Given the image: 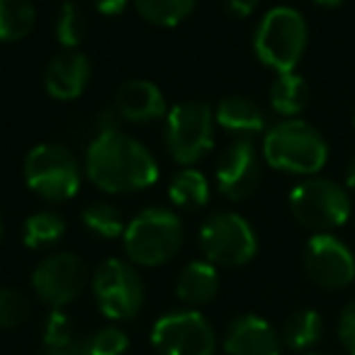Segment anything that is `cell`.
Here are the masks:
<instances>
[{
  "label": "cell",
  "mask_w": 355,
  "mask_h": 355,
  "mask_svg": "<svg viewBox=\"0 0 355 355\" xmlns=\"http://www.w3.org/2000/svg\"><path fill=\"white\" fill-rule=\"evenodd\" d=\"M85 175L103 193H141L158 180V163L141 141L122 129H105L88 146Z\"/></svg>",
  "instance_id": "1"
},
{
  "label": "cell",
  "mask_w": 355,
  "mask_h": 355,
  "mask_svg": "<svg viewBox=\"0 0 355 355\" xmlns=\"http://www.w3.org/2000/svg\"><path fill=\"white\" fill-rule=\"evenodd\" d=\"M263 158L275 171L311 178L329 161V144L311 124L282 119L263 137Z\"/></svg>",
  "instance_id": "2"
},
{
  "label": "cell",
  "mask_w": 355,
  "mask_h": 355,
  "mask_svg": "<svg viewBox=\"0 0 355 355\" xmlns=\"http://www.w3.org/2000/svg\"><path fill=\"white\" fill-rule=\"evenodd\" d=\"M124 251L134 266L158 268L171 263L185 241L183 222L173 209L148 207L124 229Z\"/></svg>",
  "instance_id": "3"
},
{
  "label": "cell",
  "mask_w": 355,
  "mask_h": 355,
  "mask_svg": "<svg viewBox=\"0 0 355 355\" xmlns=\"http://www.w3.org/2000/svg\"><path fill=\"white\" fill-rule=\"evenodd\" d=\"M309 40V30L295 8H272L263 15L261 25L256 27L253 49L261 64L277 73H290L302 61Z\"/></svg>",
  "instance_id": "4"
},
{
  "label": "cell",
  "mask_w": 355,
  "mask_h": 355,
  "mask_svg": "<svg viewBox=\"0 0 355 355\" xmlns=\"http://www.w3.org/2000/svg\"><path fill=\"white\" fill-rule=\"evenodd\" d=\"M25 183L44 202H66L80 190V163L69 146L40 144L25 158Z\"/></svg>",
  "instance_id": "5"
},
{
  "label": "cell",
  "mask_w": 355,
  "mask_h": 355,
  "mask_svg": "<svg viewBox=\"0 0 355 355\" xmlns=\"http://www.w3.org/2000/svg\"><path fill=\"white\" fill-rule=\"evenodd\" d=\"M93 295L105 319L129 321L144 309L146 285L134 263L107 258L93 272Z\"/></svg>",
  "instance_id": "6"
},
{
  "label": "cell",
  "mask_w": 355,
  "mask_h": 355,
  "mask_svg": "<svg viewBox=\"0 0 355 355\" xmlns=\"http://www.w3.org/2000/svg\"><path fill=\"white\" fill-rule=\"evenodd\" d=\"M290 212L302 227L326 234L348 222L350 198L336 180L311 175L292 188Z\"/></svg>",
  "instance_id": "7"
},
{
  "label": "cell",
  "mask_w": 355,
  "mask_h": 355,
  "mask_svg": "<svg viewBox=\"0 0 355 355\" xmlns=\"http://www.w3.org/2000/svg\"><path fill=\"white\" fill-rule=\"evenodd\" d=\"M214 146V114L207 103L188 100L166 114V148L173 161L193 166Z\"/></svg>",
  "instance_id": "8"
},
{
  "label": "cell",
  "mask_w": 355,
  "mask_h": 355,
  "mask_svg": "<svg viewBox=\"0 0 355 355\" xmlns=\"http://www.w3.org/2000/svg\"><path fill=\"white\" fill-rule=\"evenodd\" d=\"M200 248L212 266L241 268L256 258L258 239L241 214L214 212L200 229Z\"/></svg>",
  "instance_id": "9"
},
{
  "label": "cell",
  "mask_w": 355,
  "mask_h": 355,
  "mask_svg": "<svg viewBox=\"0 0 355 355\" xmlns=\"http://www.w3.org/2000/svg\"><path fill=\"white\" fill-rule=\"evenodd\" d=\"M217 343L212 321L198 309L168 311L151 329L156 355H214Z\"/></svg>",
  "instance_id": "10"
},
{
  "label": "cell",
  "mask_w": 355,
  "mask_h": 355,
  "mask_svg": "<svg viewBox=\"0 0 355 355\" xmlns=\"http://www.w3.org/2000/svg\"><path fill=\"white\" fill-rule=\"evenodd\" d=\"M32 290L49 309H64L83 295L88 285V266L76 253H49L32 270Z\"/></svg>",
  "instance_id": "11"
},
{
  "label": "cell",
  "mask_w": 355,
  "mask_h": 355,
  "mask_svg": "<svg viewBox=\"0 0 355 355\" xmlns=\"http://www.w3.org/2000/svg\"><path fill=\"white\" fill-rule=\"evenodd\" d=\"M304 272L321 290H345L355 280V258L340 239L314 234L304 246Z\"/></svg>",
  "instance_id": "12"
},
{
  "label": "cell",
  "mask_w": 355,
  "mask_h": 355,
  "mask_svg": "<svg viewBox=\"0 0 355 355\" xmlns=\"http://www.w3.org/2000/svg\"><path fill=\"white\" fill-rule=\"evenodd\" d=\"M263 178L261 153L253 139H236L219 156L214 168V183L224 198L241 202L258 190Z\"/></svg>",
  "instance_id": "13"
},
{
  "label": "cell",
  "mask_w": 355,
  "mask_h": 355,
  "mask_svg": "<svg viewBox=\"0 0 355 355\" xmlns=\"http://www.w3.org/2000/svg\"><path fill=\"white\" fill-rule=\"evenodd\" d=\"M222 348L227 355H280L282 338L263 316L241 314L224 329Z\"/></svg>",
  "instance_id": "14"
},
{
  "label": "cell",
  "mask_w": 355,
  "mask_h": 355,
  "mask_svg": "<svg viewBox=\"0 0 355 355\" xmlns=\"http://www.w3.org/2000/svg\"><path fill=\"white\" fill-rule=\"evenodd\" d=\"M90 61L80 51H61L46 64L44 88L54 100H78L90 83Z\"/></svg>",
  "instance_id": "15"
},
{
  "label": "cell",
  "mask_w": 355,
  "mask_h": 355,
  "mask_svg": "<svg viewBox=\"0 0 355 355\" xmlns=\"http://www.w3.org/2000/svg\"><path fill=\"white\" fill-rule=\"evenodd\" d=\"M114 110H117L119 119L134 124L156 122V119L168 114L166 98H163L161 88L144 78L124 80L119 85L117 95H114Z\"/></svg>",
  "instance_id": "16"
},
{
  "label": "cell",
  "mask_w": 355,
  "mask_h": 355,
  "mask_svg": "<svg viewBox=\"0 0 355 355\" xmlns=\"http://www.w3.org/2000/svg\"><path fill=\"white\" fill-rule=\"evenodd\" d=\"M214 122L227 132L236 134L239 139H253L266 132V114L253 103L251 98L243 95H227L219 100Z\"/></svg>",
  "instance_id": "17"
},
{
  "label": "cell",
  "mask_w": 355,
  "mask_h": 355,
  "mask_svg": "<svg viewBox=\"0 0 355 355\" xmlns=\"http://www.w3.org/2000/svg\"><path fill=\"white\" fill-rule=\"evenodd\" d=\"M219 292V272L217 266L209 261H193L178 272L175 277V297L185 306H205L217 297Z\"/></svg>",
  "instance_id": "18"
},
{
  "label": "cell",
  "mask_w": 355,
  "mask_h": 355,
  "mask_svg": "<svg viewBox=\"0 0 355 355\" xmlns=\"http://www.w3.org/2000/svg\"><path fill=\"white\" fill-rule=\"evenodd\" d=\"M324 336V319L314 309H297L282 324L280 338L282 345L295 353H306L311 350Z\"/></svg>",
  "instance_id": "19"
},
{
  "label": "cell",
  "mask_w": 355,
  "mask_h": 355,
  "mask_svg": "<svg viewBox=\"0 0 355 355\" xmlns=\"http://www.w3.org/2000/svg\"><path fill=\"white\" fill-rule=\"evenodd\" d=\"M270 105L277 114L287 119H295V114H302L309 105V85L295 71L290 73H277V78L270 85Z\"/></svg>",
  "instance_id": "20"
},
{
  "label": "cell",
  "mask_w": 355,
  "mask_h": 355,
  "mask_svg": "<svg viewBox=\"0 0 355 355\" xmlns=\"http://www.w3.org/2000/svg\"><path fill=\"white\" fill-rule=\"evenodd\" d=\"M168 198L178 209H185V212L202 209L209 202V180L205 178V173L195 168H183L173 175Z\"/></svg>",
  "instance_id": "21"
},
{
  "label": "cell",
  "mask_w": 355,
  "mask_h": 355,
  "mask_svg": "<svg viewBox=\"0 0 355 355\" xmlns=\"http://www.w3.org/2000/svg\"><path fill=\"white\" fill-rule=\"evenodd\" d=\"M66 219L54 209H40L30 214L22 227V241L32 251H49L64 239Z\"/></svg>",
  "instance_id": "22"
},
{
  "label": "cell",
  "mask_w": 355,
  "mask_h": 355,
  "mask_svg": "<svg viewBox=\"0 0 355 355\" xmlns=\"http://www.w3.org/2000/svg\"><path fill=\"white\" fill-rule=\"evenodd\" d=\"M37 10L32 0H0V42H20L35 30Z\"/></svg>",
  "instance_id": "23"
},
{
  "label": "cell",
  "mask_w": 355,
  "mask_h": 355,
  "mask_svg": "<svg viewBox=\"0 0 355 355\" xmlns=\"http://www.w3.org/2000/svg\"><path fill=\"white\" fill-rule=\"evenodd\" d=\"M198 0H134L137 12L156 27H175L195 10Z\"/></svg>",
  "instance_id": "24"
},
{
  "label": "cell",
  "mask_w": 355,
  "mask_h": 355,
  "mask_svg": "<svg viewBox=\"0 0 355 355\" xmlns=\"http://www.w3.org/2000/svg\"><path fill=\"white\" fill-rule=\"evenodd\" d=\"M80 219H83V227L100 239H119L124 236V229H127L122 212L110 202L88 205L83 209V214H80Z\"/></svg>",
  "instance_id": "25"
},
{
  "label": "cell",
  "mask_w": 355,
  "mask_h": 355,
  "mask_svg": "<svg viewBox=\"0 0 355 355\" xmlns=\"http://www.w3.org/2000/svg\"><path fill=\"white\" fill-rule=\"evenodd\" d=\"M85 32H88V22H85L83 10L76 3H64L59 17L54 22V35L59 40V44L66 51H73L85 40Z\"/></svg>",
  "instance_id": "26"
},
{
  "label": "cell",
  "mask_w": 355,
  "mask_h": 355,
  "mask_svg": "<svg viewBox=\"0 0 355 355\" xmlns=\"http://www.w3.org/2000/svg\"><path fill=\"white\" fill-rule=\"evenodd\" d=\"M129 350V336L119 326L107 324L95 329L83 338V353L85 355H127Z\"/></svg>",
  "instance_id": "27"
},
{
  "label": "cell",
  "mask_w": 355,
  "mask_h": 355,
  "mask_svg": "<svg viewBox=\"0 0 355 355\" xmlns=\"http://www.w3.org/2000/svg\"><path fill=\"white\" fill-rule=\"evenodd\" d=\"M32 314V304L25 292L15 287H0V331L22 326Z\"/></svg>",
  "instance_id": "28"
},
{
  "label": "cell",
  "mask_w": 355,
  "mask_h": 355,
  "mask_svg": "<svg viewBox=\"0 0 355 355\" xmlns=\"http://www.w3.org/2000/svg\"><path fill=\"white\" fill-rule=\"evenodd\" d=\"M71 340H78L76 338V329L71 316L64 309H51L44 324V348L46 345L71 343Z\"/></svg>",
  "instance_id": "29"
},
{
  "label": "cell",
  "mask_w": 355,
  "mask_h": 355,
  "mask_svg": "<svg viewBox=\"0 0 355 355\" xmlns=\"http://www.w3.org/2000/svg\"><path fill=\"white\" fill-rule=\"evenodd\" d=\"M336 331H338V340L345 353L355 355V300L348 302V304L340 309Z\"/></svg>",
  "instance_id": "30"
},
{
  "label": "cell",
  "mask_w": 355,
  "mask_h": 355,
  "mask_svg": "<svg viewBox=\"0 0 355 355\" xmlns=\"http://www.w3.org/2000/svg\"><path fill=\"white\" fill-rule=\"evenodd\" d=\"M95 10L100 12V15H107V17H117L122 15L124 10H127L129 0H93Z\"/></svg>",
  "instance_id": "31"
},
{
  "label": "cell",
  "mask_w": 355,
  "mask_h": 355,
  "mask_svg": "<svg viewBox=\"0 0 355 355\" xmlns=\"http://www.w3.org/2000/svg\"><path fill=\"white\" fill-rule=\"evenodd\" d=\"M42 355H85L83 340H71V343H61V345H46Z\"/></svg>",
  "instance_id": "32"
},
{
  "label": "cell",
  "mask_w": 355,
  "mask_h": 355,
  "mask_svg": "<svg viewBox=\"0 0 355 355\" xmlns=\"http://www.w3.org/2000/svg\"><path fill=\"white\" fill-rule=\"evenodd\" d=\"M261 0H227V10L234 17H248L258 8Z\"/></svg>",
  "instance_id": "33"
},
{
  "label": "cell",
  "mask_w": 355,
  "mask_h": 355,
  "mask_svg": "<svg viewBox=\"0 0 355 355\" xmlns=\"http://www.w3.org/2000/svg\"><path fill=\"white\" fill-rule=\"evenodd\" d=\"M345 180H348V188L355 193V156L348 163V173H345Z\"/></svg>",
  "instance_id": "34"
},
{
  "label": "cell",
  "mask_w": 355,
  "mask_h": 355,
  "mask_svg": "<svg viewBox=\"0 0 355 355\" xmlns=\"http://www.w3.org/2000/svg\"><path fill=\"white\" fill-rule=\"evenodd\" d=\"M314 3L319 8H338L340 3H343V0H314Z\"/></svg>",
  "instance_id": "35"
},
{
  "label": "cell",
  "mask_w": 355,
  "mask_h": 355,
  "mask_svg": "<svg viewBox=\"0 0 355 355\" xmlns=\"http://www.w3.org/2000/svg\"><path fill=\"white\" fill-rule=\"evenodd\" d=\"M0 241H3V219H0Z\"/></svg>",
  "instance_id": "36"
},
{
  "label": "cell",
  "mask_w": 355,
  "mask_h": 355,
  "mask_svg": "<svg viewBox=\"0 0 355 355\" xmlns=\"http://www.w3.org/2000/svg\"><path fill=\"white\" fill-rule=\"evenodd\" d=\"M306 355H331V353H306Z\"/></svg>",
  "instance_id": "37"
}]
</instances>
